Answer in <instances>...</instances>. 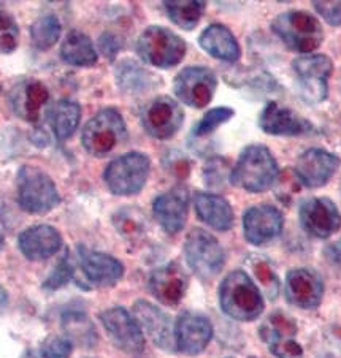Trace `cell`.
<instances>
[{
	"label": "cell",
	"instance_id": "42",
	"mask_svg": "<svg viewBox=\"0 0 341 358\" xmlns=\"http://www.w3.org/2000/svg\"><path fill=\"white\" fill-rule=\"evenodd\" d=\"M100 48H102V52H104V55L109 59L115 57L119 51V45H118L116 38L109 34L104 35V37L100 38Z\"/></svg>",
	"mask_w": 341,
	"mask_h": 358
},
{
	"label": "cell",
	"instance_id": "34",
	"mask_svg": "<svg viewBox=\"0 0 341 358\" xmlns=\"http://www.w3.org/2000/svg\"><path fill=\"white\" fill-rule=\"evenodd\" d=\"M115 225L118 227L119 234L130 240H135L145 231V217L137 210H121L115 216Z\"/></svg>",
	"mask_w": 341,
	"mask_h": 358
},
{
	"label": "cell",
	"instance_id": "5",
	"mask_svg": "<svg viewBox=\"0 0 341 358\" xmlns=\"http://www.w3.org/2000/svg\"><path fill=\"white\" fill-rule=\"evenodd\" d=\"M137 52L153 67L170 69L183 61L186 55V41L170 29L149 26L137 41Z\"/></svg>",
	"mask_w": 341,
	"mask_h": 358
},
{
	"label": "cell",
	"instance_id": "4",
	"mask_svg": "<svg viewBox=\"0 0 341 358\" xmlns=\"http://www.w3.org/2000/svg\"><path fill=\"white\" fill-rule=\"evenodd\" d=\"M18 201L24 211L46 214L61 203V195L53 179L43 170L24 165L18 171Z\"/></svg>",
	"mask_w": 341,
	"mask_h": 358
},
{
	"label": "cell",
	"instance_id": "30",
	"mask_svg": "<svg viewBox=\"0 0 341 358\" xmlns=\"http://www.w3.org/2000/svg\"><path fill=\"white\" fill-rule=\"evenodd\" d=\"M164 8L172 22H175L178 27L184 29V31H193L207 8V2H200V0H169V2H164Z\"/></svg>",
	"mask_w": 341,
	"mask_h": 358
},
{
	"label": "cell",
	"instance_id": "23",
	"mask_svg": "<svg viewBox=\"0 0 341 358\" xmlns=\"http://www.w3.org/2000/svg\"><path fill=\"white\" fill-rule=\"evenodd\" d=\"M188 274L178 264H169L154 270L149 278V290L160 303L175 306L188 290Z\"/></svg>",
	"mask_w": 341,
	"mask_h": 358
},
{
	"label": "cell",
	"instance_id": "14",
	"mask_svg": "<svg viewBox=\"0 0 341 358\" xmlns=\"http://www.w3.org/2000/svg\"><path fill=\"white\" fill-rule=\"evenodd\" d=\"M298 216H300L302 229L319 240H326L341 229V214L337 205L324 196L303 201Z\"/></svg>",
	"mask_w": 341,
	"mask_h": 358
},
{
	"label": "cell",
	"instance_id": "27",
	"mask_svg": "<svg viewBox=\"0 0 341 358\" xmlns=\"http://www.w3.org/2000/svg\"><path fill=\"white\" fill-rule=\"evenodd\" d=\"M194 206L203 222L214 230L227 231L233 225V210L230 203L221 195L199 192L194 196Z\"/></svg>",
	"mask_w": 341,
	"mask_h": 358
},
{
	"label": "cell",
	"instance_id": "45",
	"mask_svg": "<svg viewBox=\"0 0 341 358\" xmlns=\"http://www.w3.org/2000/svg\"><path fill=\"white\" fill-rule=\"evenodd\" d=\"M5 301H7V296H5V292L0 289V309L5 306Z\"/></svg>",
	"mask_w": 341,
	"mask_h": 358
},
{
	"label": "cell",
	"instance_id": "20",
	"mask_svg": "<svg viewBox=\"0 0 341 358\" xmlns=\"http://www.w3.org/2000/svg\"><path fill=\"white\" fill-rule=\"evenodd\" d=\"M78 266L88 282L97 287H111L124 276V265L118 259L85 248L78 249Z\"/></svg>",
	"mask_w": 341,
	"mask_h": 358
},
{
	"label": "cell",
	"instance_id": "26",
	"mask_svg": "<svg viewBox=\"0 0 341 358\" xmlns=\"http://www.w3.org/2000/svg\"><path fill=\"white\" fill-rule=\"evenodd\" d=\"M203 51L224 62H235L242 56L240 45L229 29L223 24H211L199 37Z\"/></svg>",
	"mask_w": 341,
	"mask_h": 358
},
{
	"label": "cell",
	"instance_id": "44",
	"mask_svg": "<svg viewBox=\"0 0 341 358\" xmlns=\"http://www.w3.org/2000/svg\"><path fill=\"white\" fill-rule=\"evenodd\" d=\"M22 358H43V357H41L40 352H27V354Z\"/></svg>",
	"mask_w": 341,
	"mask_h": 358
},
{
	"label": "cell",
	"instance_id": "25",
	"mask_svg": "<svg viewBox=\"0 0 341 358\" xmlns=\"http://www.w3.org/2000/svg\"><path fill=\"white\" fill-rule=\"evenodd\" d=\"M50 99L46 86L37 80H26L18 85L11 92V108L16 116L27 122H37L40 111Z\"/></svg>",
	"mask_w": 341,
	"mask_h": 358
},
{
	"label": "cell",
	"instance_id": "18",
	"mask_svg": "<svg viewBox=\"0 0 341 358\" xmlns=\"http://www.w3.org/2000/svg\"><path fill=\"white\" fill-rule=\"evenodd\" d=\"M213 338V325L203 314L186 311L175 325L176 349L184 355H199Z\"/></svg>",
	"mask_w": 341,
	"mask_h": 358
},
{
	"label": "cell",
	"instance_id": "13",
	"mask_svg": "<svg viewBox=\"0 0 341 358\" xmlns=\"http://www.w3.org/2000/svg\"><path fill=\"white\" fill-rule=\"evenodd\" d=\"M99 319L118 349L127 354H140L145 349V336L139 322L124 308L106 309L100 313Z\"/></svg>",
	"mask_w": 341,
	"mask_h": 358
},
{
	"label": "cell",
	"instance_id": "17",
	"mask_svg": "<svg viewBox=\"0 0 341 358\" xmlns=\"http://www.w3.org/2000/svg\"><path fill=\"white\" fill-rule=\"evenodd\" d=\"M262 132L273 136H302L314 132V125L294 110L268 101L259 115Z\"/></svg>",
	"mask_w": 341,
	"mask_h": 358
},
{
	"label": "cell",
	"instance_id": "40",
	"mask_svg": "<svg viewBox=\"0 0 341 358\" xmlns=\"http://www.w3.org/2000/svg\"><path fill=\"white\" fill-rule=\"evenodd\" d=\"M225 170H227L225 160L219 157L209 160L208 165L205 166V178L209 186H218L225 176Z\"/></svg>",
	"mask_w": 341,
	"mask_h": 358
},
{
	"label": "cell",
	"instance_id": "32",
	"mask_svg": "<svg viewBox=\"0 0 341 358\" xmlns=\"http://www.w3.org/2000/svg\"><path fill=\"white\" fill-rule=\"evenodd\" d=\"M116 78L119 86H121L124 91L140 92L148 86L149 75L134 61H124L123 64H119Z\"/></svg>",
	"mask_w": 341,
	"mask_h": 358
},
{
	"label": "cell",
	"instance_id": "9",
	"mask_svg": "<svg viewBox=\"0 0 341 358\" xmlns=\"http://www.w3.org/2000/svg\"><path fill=\"white\" fill-rule=\"evenodd\" d=\"M302 97L309 103H321L327 99L328 78L333 62L326 55L300 56L292 62Z\"/></svg>",
	"mask_w": 341,
	"mask_h": 358
},
{
	"label": "cell",
	"instance_id": "10",
	"mask_svg": "<svg viewBox=\"0 0 341 358\" xmlns=\"http://www.w3.org/2000/svg\"><path fill=\"white\" fill-rule=\"evenodd\" d=\"M298 328L294 319L284 313H273L259 328L262 341L277 358H303V349L297 341Z\"/></svg>",
	"mask_w": 341,
	"mask_h": 358
},
{
	"label": "cell",
	"instance_id": "41",
	"mask_svg": "<svg viewBox=\"0 0 341 358\" xmlns=\"http://www.w3.org/2000/svg\"><path fill=\"white\" fill-rule=\"evenodd\" d=\"M74 276V268H71L70 262L67 259H64L61 264H59L57 270L51 274V278L46 280V287L48 289H57L61 287L62 284L67 282V279Z\"/></svg>",
	"mask_w": 341,
	"mask_h": 358
},
{
	"label": "cell",
	"instance_id": "8",
	"mask_svg": "<svg viewBox=\"0 0 341 358\" xmlns=\"http://www.w3.org/2000/svg\"><path fill=\"white\" fill-rule=\"evenodd\" d=\"M184 255L190 270L203 280L218 276L225 264V255L219 241L202 229L190 230L184 243Z\"/></svg>",
	"mask_w": 341,
	"mask_h": 358
},
{
	"label": "cell",
	"instance_id": "31",
	"mask_svg": "<svg viewBox=\"0 0 341 358\" xmlns=\"http://www.w3.org/2000/svg\"><path fill=\"white\" fill-rule=\"evenodd\" d=\"M62 26L56 16L46 15L39 17L31 26V38L37 50H50L61 38Z\"/></svg>",
	"mask_w": 341,
	"mask_h": 358
},
{
	"label": "cell",
	"instance_id": "12",
	"mask_svg": "<svg viewBox=\"0 0 341 358\" xmlns=\"http://www.w3.org/2000/svg\"><path fill=\"white\" fill-rule=\"evenodd\" d=\"M184 111L176 100L160 95L143 108L141 124L148 135L158 140H169L181 129Z\"/></svg>",
	"mask_w": 341,
	"mask_h": 358
},
{
	"label": "cell",
	"instance_id": "28",
	"mask_svg": "<svg viewBox=\"0 0 341 358\" xmlns=\"http://www.w3.org/2000/svg\"><path fill=\"white\" fill-rule=\"evenodd\" d=\"M61 57L74 67H92L97 62L99 55L86 34L71 31L61 45Z\"/></svg>",
	"mask_w": 341,
	"mask_h": 358
},
{
	"label": "cell",
	"instance_id": "6",
	"mask_svg": "<svg viewBox=\"0 0 341 358\" xmlns=\"http://www.w3.org/2000/svg\"><path fill=\"white\" fill-rule=\"evenodd\" d=\"M125 138H127V127L121 113L115 108H105L85 125L81 143L91 156L104 157Z\"/></svg>",
	"mask_w": 341,
	"mask_h": 358
},
{
	"label": "cell",
	"instance_id": "1",
	"mask_svg": "<svg viewBox=\"0 0 341 358\" xmlns=\"http://www.w3.org/2000/svg\"><path fill=\"white\" fill-rule=\"evenodd\" d=\"M279 178L277 159L264 145H249L243 149L230 173V182L248 192H265Z\"/></svg>",
	"mask_w": 341,
	"mask_h": 358
},
{
	"label": "cell",
	"instance_id": "36",
	"mask_svg": "<svg viewBox=\"0 0 341 358\" xmlns=\"http://www.w3.org/2000/svg\"><path fill=\"white\" fill-rule=\"evenodd\" d=\"M20 40V29L16 21L5 11H0V52H13Z\"/></svg>",
	"mask_w": 341,
	"mask_h": 358
},
{
	"label": "cell",
	"instance_id": "39",
	"mask_svg": "<svg viewBox=\"0 0 341 358\" xmlns=\"http://www.w3.org/2000/svg\"><path fill=\"white\" fill-rule=\"evenodd\" d=\"M316 11H318L321 17H324V21L330 24V26L340 27L341 26V0H332V2H313Z\"/></svg>",
	"mask_w": 341,
	"mask_h": 358
},
{
	"label": "cell",
	"instance_id": "38",
	"mask_svg": "<svg viewBox=\"0 0 341 358\" xmlns=\"http://www.w3.org/2000/svg\"><path fill=\"white\" fill-rule=\"evenodd\" d=\"M71 350H74V344L70 339L62 336H53L46 339L41 345L40 354L43 358H69Z\"/></svg>",
	"mask_w": 341,
	"mask_h": 358
},
{
	"label": "cell",
	"instance_id": "7",
	"mask_svg": "<svg viewBox=\"0 0 341 358\" xmlns=\"http://www.w3.org/2000/svg\"><path fill=\"white\" fill-rule=\"evenodd\" d=\"M151 170L149 157L143 152H127L106 166L104 179L115 195H134L145 187Z\"/></svg>",
	"mask_w": 341,
	"mask_h": 358
},
{
	"label": "cell",
	"instance_id": "16",
	"mask_svg": "<svg viewBox=\"0 0 341 358\" xmlns=\"http://www.w3.org/2000/svg\"><path fill=\"white\" fill-rule=\"evenodd\" d=\"M284 295L292 306L300 309H316L324 296V280L314 270L295 268L286 276Z\"/></svg>",
	"mask_w": 341,
	"mask_h": 358
},
{
	"label": "cell",
	"instance_id": "2",
	"mask_svg": "<svg viewBox=\"0 0 341 358\" xmlns=\"http://www.w3.org/2000/svg\"><path fill=\"white\" fill-rule=\"evenodd\" d=\"M219 303L229 317L251 322L264 313V298L248 273L235 270L227 274L219 287Z\"/></svg>",
	"mask_w": 341,
	"mask_h": 358
},
{
	"label": "cell",
	"instance_id": "11",
	"mask_svg": "<svg viewBox=\"0 0 341 358\" xmlns=\"http://www.w3.org/2000/svg\"><path fill=\"white\" fill-rule=\"evenodd\" d=\"M218 78L208 67H186L176 75L173 91L184 105L205 108L213 100Z\"/></svg>",
	"mask_w": 341,
	"mask_h": 358
},
{
	"label": "cell",
	"instance_id": "19",
	"mask_svg": "<svg viewBox=\"0 0 341 358\" xmlns=\"http://www.w3.org/2000/svg\"><path fill=\"white\" fill-rule=\"evenodd\" d=\"M283 214L272 205L253 206L243 216L244 236L254 246H262L274 240L283 231Z\"/></svg>",
	"mask_w": 341,
	"mask_h": 358
},
{
	"label": "cell",
	"instance_id": "33",
	"mask_svg": "<svg viewBox=\"0 0 341 358\" xmlns=\"http://www.w3.org/2000/svg\"><path fill=\"white\" fill-rule=\"evenodd\" d=\"M64 330L67 335L80 344H91L89 339H94V327L86 315L80 313H70L64 315Z\"/></svg>",
	"mask_w": 341,
	"mask_h": 358
},
{
	"label": "cell",
	"instance_id": "37",
	"mask_svg": "<svg viewBox=\"0 0 341 358\" xmlns=\"http://www.w3.org/2000/svg\"><path fill=\"white\" fill-rule=\"evenodd\" d=\"M253 268L257 279H259V282L264 285L268 296H270L272 300H274L279 294V279L277 276V273L273 271L270 262L259 259L254 262Z\"/></svg>",
	"mask_w": 341,
	"mask_h": 358
},
{
	"label": "cell",
	"instance_id": "43",
	"mask_svg": "<svg viewBox=\"0 0 341 358\" xmlns=\"http://www.w3.org/2000/svg\"><path fill=\"white\" fill-rule=\"evenodd\" d=\"M327 255H328V259L333 262V264L341 266V238L327 249Z\"/></svg>",
	"mask_w": 341,
	"mask_h": 358
},
{
	"label": "cell",
	"instance_id": "15",
	"mask_svg": "<svg viewBox=\"0 0 341 358\" xmlns=\"http://www.w3.org/2000/svg\"><path fill=\"white\" fill-rule=\"evenodd\" d=\"M340 165L341 159L337 154L328 152L326 149L311 148L298 156L294 173L303 186L316 189L326 186L338 171Z\"/></svg>",
	"mask_w": 341,
	"mask_h": 358
},
{
	"label": "cell",
	"instance_id": "24",
	"mask_svg": "<svg viewBox=\"0 0 341 358\" xmlns=\"http://www.w3.org/2000/svg\"><path fill=\"white\" fill-rule=\"evenodd\" d=\"M20 249L29 260H46L59 252L62 238L51 225H35L20 235Z\"/></svg>",
	"mask_w": 341,
	"mask_h": 358
},
{
	"label": "cell",
	"instance_id": "21",
	"mask_svg": "<svg viewBox=\"0 0 341 358\" xmlns=\"http://www.w3.org/2000/svg\"><path fill=\"white\" fill-rule=\"evenodd\" d=\"M135 320L151 341L162 350H175V328L172 325V319L158 306L148 301H137L134 304Z\"/></svg>",
	"mask_w": 341,
	"mask_h": 358
},
{
	"label": "cell",
	"instance_id": "46",
	"mask_svg": "<svg viewBox=\"0 0 341 358\" xmlns=\"http://www.w3.org/2000/svg\"><path fill=\"white\" fill-rule=\"evenodd\" d=\"M2 246H4V236L0 234V249H2Z\"/></svg>",
	"mask_w": 341,
	"mask_h": 358
},
{
	"label": "cell",
	"instance_id": "3",
	"mask_svg": "<svg viewBox=\"0 0 341 358\" xmlns=\"http://www.w3.org/2000/svg\"><path fill=\"white\" fill-rule=\"evenodd\" d=\"M272 31L281 41L295 52L308 55L322 45L324 31L321 22L307 11H286L274 17Z\"/></svg>",
	"mask_w": 341,
	"mask_h": 358
},
{
	"label": "cell",
	"instance_id": "29",
	"mask_svg": "<svg viewBox=\"0 0 341 358\" xmlns=\"http://www.w3.org/2000/svg\"><path fill=\"white\" fill-rule=\"evenodd\" d=\"M51 129L57 140L65 141L76 132L81 119V106L74 100H59L48 113Z\"/></svg>",
	"mask_w": 341,
	"mask_h": 358
},
{
	"label": "cell",
	"instance_id": "22",
	"mask_svg": "<svg viewBox=\"0 0 341 358\" xmlns=\"http://www.w3.org/2000/svg\"><path fill=\"white\" fill-rule=\"evenodd\" d=\"M153 213L167 234H179L188 220L189 192L184 187H173L169 192L159 195L153 203Z\"/></svg>",
	"mask_w": 341,
	"mask_h": 358
},
{
	"label": "cell",
	"instance_id": "35",
	"mask_svg": "<svg viewBox=\"0 0 341 358\" xmlns=\"http://www.w3.org/2000/svg\"><path fill=\"white\" fill-rule=\"evenodd\" d=\"M233 115H235V111L229 108V106H219V108L209 110L207 115L200 119V122L195 125L194 135L202 138V136L213 134L214 130L221 127V125L229 122Z\"/></svg>",
	"mask_w": 341,
	"mask_h": 358
}]
</instances>
